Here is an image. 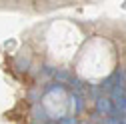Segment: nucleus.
<instances>
[{"instance_id":"1","label":"nucleus","mask_w":126,"mask_h":124,"mask_svg":"<svg viewBox=\"0 0 126 124\" xmlns=\"http://www.w3.org/2000/svg\"><path fill=\"white\" fill-rule=\"evenodd\" d=\"M88 36L84 34L82 24H78L70 18H58L44 26L40 38L44 56L54 64H66L74 62L82 44Z\"/></svg>"},{"instance_id":"3","label":"nucleus","mask_w":126,"mask_h":124,"mask_svg":"<svg viewBox=\"0 0 126 124\" xmlns=\"http://www.w3.org/2000/svg\"><path fill=\"white\" fill-rule=\"evenodd\" d=\"M42 106L52 118H60L68 110V94L62 88H52L48 94L42 98Z\"/></svg>"},{"instance_id":"2","label":"nucleus","mask_w":126,"mask_h":124,"mask_svg":"<svg viewBox=\"0 0 126 124\" xmlns=\"http://www.w3.org/2000/svg\"><path fill=\"white\" fill-rule=\"evenodd\" d=\"M118 64V48L104 34L88 36L78 56L74 58V72L84 80L98 82L112 74Z\"/></svg>"}]
</instances>
